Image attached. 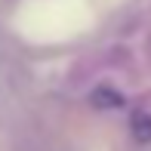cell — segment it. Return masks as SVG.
I'll return each instance as SVG.
<instances>
[{
  "mask_svg": "<svg viewBox=\"0 0 151 151\" xmlns=\"http://www.w3.org/2000/svg\"><path fill=\"white\" fill-rule=\"evenodd\" d=\"M90 102L96 108H120L123 105V96L114 90V86H96L90 93Z\"/></svg>",
  "mask_w": 151,
  "mask_h": 151,
  "instance_id": "obj_1",
  "label": "cell"
},
{
  "mask_svg": "<svg viewBox=\"0 0 151 151\" xmlns=\"http://www.w3.org/2000/svg\"><path fill=\"white\" fill-rule=\"evenodd\" d=\"M129 133L139 145H148L151 142V114L148 111H136L133 120H129Z\"/></svg>",
  "mask_w": 151,
  "mask_h": 151,
  "instance_id": "obj_2",
  "label": "cell"
}]
</instances>
